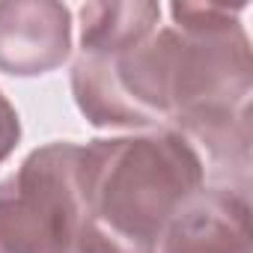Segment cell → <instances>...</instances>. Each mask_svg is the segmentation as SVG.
I'll return each instance as SVG.
<instances>
[{
	"mask_svg": "<svg viewBox=\"0 0 253 253\" xmlns=\"http://www.w3.org/2000/svg\"><path fill=\"white\" fill-rule=\"evenodd\" d=\"M75 143H48L0 185V253H75L84 226Z\"/></svg>",
	"mask_w": 253,
	"mask_h": 253,
	"instance_id": "2",
	"label": "cell"
},
{
	"mask_svg": "<svg viewBox=\"0 0 253 253\" xmlns=\"http://www.w3.org/2000/svg\"><path fill=\"white\" fill-rule=\"evenodd\" d=\"M158 253H250L247 191L200 188L167 223Z\"/></svg>",
	"mask_w": 253,
	"mask_h": 253,
	"instance_id": "4",
	"label": "cell"
},
{
	"mask_svg": "<svg viewBox=\"0 0 253 253\" xmlns=\"http://www.w3.org/2000/svg\"><path fill=\"white\" fill-rule=\"evenodd\" d=\"M203 158L179 131L107 137L81 146L78 185L86 220L125 253H158V241L203 188Z\"/></svg>",
	"mask_w": 253,
	"mask_h": 253,
	"instance_id": "1",
	"label": "cell"
},
{
	"mask_svg": "<svg viewBox=\"0 0 253 253\" xmlns=\"http://www.w3.org/2000/svg\"><path fill=\"white\" fill-rule=\"evenodd\" d=\"M18 140H21L18 113H15V107L9 104V98L0 92V164H3V161L15 152Z\"/></svg>",
	"mask_w": 253,
	"mask_h": 253,
	"instance_id": "6",
	"label": "cell"
},
{
	"mask_svg": "<svg viewBox=\"0 0 253 253\" xmlns=\"http://www.w3.org/2000/svg\"><path fill=\"white\" fill-rule=\"evenodd\" d=\"M161 18V6L134 3H86L81 6V51H122L143 42Z\"/></svg>",
	"mask_w": 253,
	"mask_h": 253,
	"instance_id": "5",
	"label": "cell"
},
{
	"mask_svg": "<svg viewBox=\"0 0 253 253\" xmlns=\"http://www.w3.org/2000/svg\"><path fill=\"white\" fill-rule=\"evenodd\" d=\"M72 54V12L54 0L0 3V72L36 78L60 69Z\"/></svg>",
	"mask_w": 253,
	"mask_h": 253,
	"instance_id": "3",
	"label": "cell"
}]
</instances>
